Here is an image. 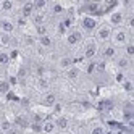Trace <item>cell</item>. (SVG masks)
<instances>
[{
	"label": "cell",
	"instance_id": "obj_1",
	"mask_svg": "<svg viewBox=\"0 0 134 134\" xmlns=\"http://www.w3.org/2000/svg\"><path fill=\"white\" fill-rule=\"evenodd\" d=\"M128 42H131V36L128 32L126 27H115L113 32H111V37H110V44L116 49H123Z\"/></svg>",
	"mask_w": 134,
	"mask_h": 134
},
{
	"label": "cell",
	"instance_id": "obj_2",
	"mask_svg": "<svg viewBox=\"0 0 134 134\" xmlns=\"http://www.w3.org/2000/svg\"><path fill=\"white\" fill-rule=\"evenodd\" d=\"M111 32H113V27L108 23L99 24L97 29H95V39H97L99 42H102V44H107V42H110Z\"/></svg>",
	"mask_w": 134,
	"mask_h": 134
},
{
	"label": "cell",
	"instance_id": "obj_3",
	"mask_svg": "<svg viewBox=\"0 0 134 134\" xmlns=\"http://www.w3.org/2000/svg\"><path fill=\"white\" fill-rule=\"evenodd\" d=\"M97 26H99V21L95 20L92 15H84V16L81 18V29H82L84 32L92 34V32H95ZM82 31H81V32H82Z\"/></svg>",
	"mask_w": 134,
	"mask_h": 134
},
{
	"label": "cell",
	"instance_id": "obj_4",
	"mask_svg": "<svg viewBox=\"0 0 134 134\" xmlns=\"http://www.w3.org/2000/svg\"><path fill=\"white\" fill-rule=\"evenodd\" d=\"M99 53L105 62L107 60H115L118 57V49L113 47L110 42H107V44H102V47H99Z\"/></svg>",
	"mask_w": 134,
	"mask_h": 134
},
{
	"label": "cell",
	"instance_id": "obj_5",
	"mask_svg": "<svg viewBox=\"0 0 134 134\" xmlns=\"http://www.w3.org/2000/svg\"><path fill=\"white\" fill-rule=\"evenodd\" d=\"M124 23H126V15H124V12L123 10H115V12H111L110 13V16H108V24L113 27H121Z\"/></svg>",
	"mask_w": 134,
	"mask_h": 134
},
{
	"label": "cell",
	"instance_id": "obj_6",
	"mask_svg": "<svg viewBox=\"0 0 134 134\" xmlns=\"http://www.w3.org/2000/svg\"><path fill=\"white\" fill-rule=\"evenodd\" d=\"M97 55H99V44L95 42V41L86 42L84 50H82V57H84V58L86 60H94Z\"/></svg>",
	"mask_w": 134,
	"mask_h": 134
},
{
	"label": "cell",
	"instance_id": "obj_7",
	"mask_svg": "<svg viewBox=\"0 0 134 134\" xmlns=\"http://www.w3.org/2000/svg\"><path fill=\"white\" fill-rule=\"evenodd\" d=\"M65 42H66V45H70V47H76L78 44L82 42V32L79 29L68 31V34H66V37H65Z\"/></svg>",
	"mask_w": 134,
	"mask_h": 134
},
{
	"label": "cell",
	"instance_id": "obj_8",
	"mask_svg": "<svg viewBox=\"0 0 134 134\" xmlns=\"http://www.w3.org/2000/svg\"><path fill=\"white\" fill-rule=\"evenodd\" d=\"M36 13V8H34V0H27V2L21 3V18L24 20H29V18Z\"/></svg>",
	"mask_w": 134,
	"mask_h": 134
},
{
	"label": "cell",
	"instance_id": "obj_9",
	"mask_svg": "<svg viewBox=\"0 0 134 134\" xmlns=\"http://www.w3.org/2000/svg\"><path fill=\"white\" fill-rule=\"evenodd\" d=\"M16 29V24L10 20V18H2L0 20V32L2 34H13Z\"/></svg>",
	"mask_w": 134,
	"mask_h": 134
},
{
	"label": "cell",
	"instance_id": "obj_10",
	"mask_svg": "<svg viewBox=\"0 0 134 134\" xmlns=\"http://www.w3.org/2000/svg\"><path fill=\"white\" fill-rule=\"evenodd\" d=\"M57 66H58L62 71L70 70L71 66H74V60H73V57H70V55H63V57H60L58 62H57Z\"/></svg>",
	"mask_w": 134,
	"mask_h": 134
},
{
	"label": "cell",
	"instance_id": "obj_11",
	"mask_svg": "<svg viewBox=\"0 0 134 134\" xmlns=\"http://www.w3.org/2000/svg\"><path fill=\"white\" fill-rule=\"evenodd\" d=\"M115 65H116V68H118L121 73H124V71H128V70L131 68V60L126 58L124 55H118L116 58H115Z\"/></svg>",
	"mask_w": 134,
	"mask_h": 134
},
{
	"label": "cell",
	"instance_id": "obj_12",
	"mask_svg": "<svg viewBox=\"0 0 134 134\" xmlns=\"http://www.w3.org/2000/svg\"><path fill=\"white\" fill-rule=\"evenodd\" d=\"M42 132H44V134H55V132H57L55 120H52V118L44 120V121H42Z\"/></svg>",
	"mask_w": 134,
	"mask_h": 134
},
{
	"label": "cell",
	"instance_id": "obj_13",
	"mask_svg": "<svg viewBox=\"0 0 134 134\" xmlns=\"http://www.w3.org/2000/svg\"><path fill=\"white\" fill-rule=\"evenodd\" d=\"M42 105H45V107H55L57 105V94L52 91H47L42 97Z\"/></svg>",
	"mask_w": 134,
	"mask_h": 134
},
{
	"label": "cell",
	"instance_id": "obj_14",
	"mask_svg": "<svg viewBox=\"0 0 134 134\" xmlns=\"http://www.w3.org/2000/svg\"><path fill=\"white\" fill-rule=\"evenodd\" d=\"M37 44H39L42 49H52L53 47V37L50 36V34H45V36H41V37H37V41H36Z\"/></svg>",
	"mask_w": 134,
	"mask_h": 134
},
{
	"label": "cell",
	"instance_id": "obj_15",
	"mask_svg": "<svg viewBox=\"0 0 134 134\" xmlns=\"http://www.w3.org/2000/svg\"><path fill=\"white\" fill-rule=\"evenodd\" d=\"M15 2L12 0H0V13H12L15 10Z\"/></svg>",
	"mask_w": 134,
	"mask_h": 134
},
{
	"label": "cell",
	"instance_id": "obj_16",
	"mask_svg": "<svg viewBox=\"0 0 134 134\" xmlns=\"http://www.w3.org/2000/svg\"><path fill=\"white\" fill-rule=\"evenodd\" d=\"M65 74H66V79H70V81H76L81 76V70L78 68V66H71L70 70H66L65 71Z\"/></svg>",
	"mask_w": 134,
	"mask_h": 134
},
{
	"label": "cell",
	"instance_id": "obj_17",
	"mask_svg": "<svg viewBox=\"0 0 134 134\" xmlns=\"http://www.w3.org/2000/svg\"><path fill=\"white\" fill-rule=\"evenodd\" d=\"M29 20L34 23V26H42V24H45V13L44 12H36Z\"/></svg>",
	"mask_w": 134,
	"mask_h": 134
},
{
	"label": "cell",
	"instance_id": "obj_18",
	"mask_svg": "<svg viewBox=\"0 0 134 134\" xmlns=\"http://www.w3.org/2000/svg\"><path fill=\"white\" fill-rule=\"evenodd\" d=\"M55 124H57V129H60V131H66V129L70 128V120L66 118V116H57Z\"/></svg>",
	"mask_w": 134,
	"mask_h": 134
},
{
	"label": "cell",
	"instance_id": "obj_19",
	"mask_svg": "<svg viewBox=\"0 0 134 134\" xmlns=\"http://www.w3.org/2000/svg\"><path fill=\"white\" fill-rule=\"evenodd\" d=\"M123 55L126 57V58H129V60L134 58V44L132 42H128L126 45L123 47Z\"/></svg>",
	"mask_w": 134,
	"mask_h": 134
},
{
	"label": "cell",
	"instance_id": "obj_20",
	"mask_svg": "<svg viewBox=\"0 0 134 134\" xmlns=\"http://www.w3.org/2000/svg\"><path fill=\"white\" fill-rule=\"evenodd\" d=\"M37 89H41V91H49L50 89V81L47 79V78H44V76H41L39 79H37Z\"/></svg>",
	"mask_w": 134,
	"mask_h": 134
},
{
	"label": "cell",
	"instance_id": "obj_21",
	"mask_svg": "<svg viewBox=\"0 0 134 134\" xmlns=\"http://www.w3.org/2000/svg\"><path fill=\"white\" fill-rule=\"evenodd\" d=\"M10 63H12V60H10L8 50H0V66H8Z\"/></svg>",
	"mask_w": 134,
	"mask_h": 134
},
{
	"label": "cell",
	"instance_id": "obj_22",
	"mask_svg": "<svg viewBox=\"0 0 134 134\" xmlns=\"http://www.w3.org/2000/svg\"><path fill=\"white\" fill-rule=\"evenodd\" d=\"M12 44H13V37L10 34H2V32H0V45H2V47H8Z\"/></svg>",
	"mask_w": 134,
	"mask_h": 134
},
{
	"label": "cell",
	"instance_id": "obj_23",
	"mask_svg": "<svg viewBox=\"0 0 134 134\" xmlns=\"http://www.w3.org/2000/svg\"><path fill=\"white\" fill-rule=\"evenodd\" d=\"M12 128H13V123H12V121H8V120H3L2 123H0V129H2L3 134H8Z\"/></svg>",
	"mask_w": 134,
	"mask_h": 134
},
{
	"label": "cell",
	"instance_id": "obj_24",
	"mask_svg": "<svg viewBox=\"0 0 134 134\" xmlns=\"http://www.w3.org/2000/svg\"><path fill=\"white\" fill-rule=\"evenodd\" d=\"M47 3L45 0H34V8H36V12H44L45 8H47Z\"/></svg>",
	"mask_w": 134,
	"mask_h": 134
},
{
	"label": "cell",
	"instance_id": "obj_25",
	"mask_svg": "<svg viewBox=\"0 0 134 134\" xmlns=\"http://www.w3.org/2000/svg\"><path fill=\"white\" fill-rule=\"evenodd\" d=\"M8 92H10V82L0 81V94H8Z\"/></svg>",
	"mask_w": 134,
	"mask_h": 134
},
{
	"label": "cell",
	"instance_id": "obj_26",
	"mask_svg": "<svg viewBox=\"0 0 134 134\" xmlns=\"http://www.w3.org/2000/svg\"><path fill=\"white\" fill-rule=\"evenodd\" d=\"M36 29H37V37L49 34V29H47V26H45V24H42V26H36Z\"/></svg>",
	"mask_w": 134,
	"mask_h": 134
},
{
	"label": "cell",
	"instance_id": "obj_27",
	"mask_svg": "<svg viewBox=\"0 0 134 134\" xmlns=\"http://www.w3.org/2000/svg\"><path fill=\"white\" fill-rule=\"evenodd\" d=\"M105 132H107V131H105V128L100 126V124H97V126H94L91 129V134H105Z\"/></svg>",
	"mask_w": 134,
	"mask_h": 134
},
{
	"label": "cell",
	"instance_id": "obj_28",
	"mask_svg": "<svg viewBox=\"0 0 134 134\" xmlns=\"http://www.w3.org/2000/svg\"><path fill=\"white\" fill-rule=\"evenodd\" d=\"M124 81H126V76H124V73H121V71H120V73L116 74V82H120V84H123Z\"/></svg>",
	"mask_w": 134,
	"mask_h": 134
},
{
	"label": "cell",
	"instance_id": "obj_29",
	"mask_svg": "<svg viewBox=\"0 0 134 134\" xmlns=\"http://www.w3.org/2000/svg\"><path fill=\"white\" fill-rule=\"evenodd\" d=\"M24 44H26V45H34V44H36V41H34V37H31V36H27V37H24Z\"/></svg>",
	"mask_w": 134,
	"mask_h": 134
},
{
	"label": "cell",
	"instance_id": "obj_30",
	"mask_svg": "<svg viewBox=\"0 0 134 134\" xmlns=\"http://www.w3.org/2000/svg\"><path fill=\"white\" fill-rule=\"evenodd\" d=\"M123 87L126 89L128 92H131V89H132V84H131V81H128V79H126V81L123 82Z\"/></svg>",
	"mask_w": 134,
	"mask_h": 134
},
{
	"label": "cell",
	"instance_id": "obj_31",
	"mask_svg": "<svg viewBox=\"0 0 134 134\" xmlns=\"http://www.w3.org/2000/svg\"><path fill=\"white\" fill-rule=\"evenodd\" d=\"M52 10H53V13H62V12H63V8H62V5L55 3V5L52 7Z\"/></svg>",
	"mask_w": 134,
	"mask_h": 134
},
{
	"label": "cell",
	"instance_id": "obj_32",
	"mask_svg": "<svg viewBox=\"0 0 134 134\" xmlns=\"http://www.w3.org/2000/svg\"><path fill=\"white\" fill-rule=\"evenodd\" d=\"M128 27H129V29H132V27H134V16L132 15L128 18Z\"/></svg>",
	"mask_w": 134,
	"mask_h": 134
},
{
	"label": "cell",
	"instance_id": "obj_33",
	"mask_svg": "<svg viewBox=\"0 0 134 134\" xmlns=\"http://www.w3.org/2000/svg\"><path fill=\"white\" fill-rule=\"evenodd\" d=\"M8 53H10V60H15V58H16V57H18V50H16V49H13V50H10V52H8Z\"/></svg>",
	"mask_w": 134,
	"mask_h": 134
},
{
	"label": "cell",
	"instance_id": "obj_34",
	"mask_svg": "<svg viewBox=\"0 0 134 134\" xmlns=\"http://www.w3.org/2000/svg\"><path fill=\"white\" fill-rule=\"evenodd\" d=\"M0 20H2V13H0Z\"/></svg>",
	"mask_w": 134,
	"mask_h": 134
}]
</instances>
